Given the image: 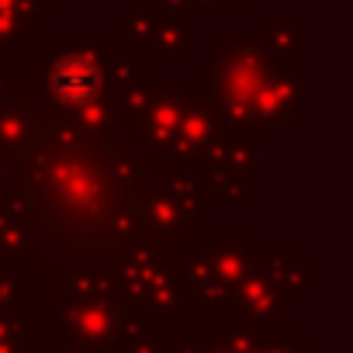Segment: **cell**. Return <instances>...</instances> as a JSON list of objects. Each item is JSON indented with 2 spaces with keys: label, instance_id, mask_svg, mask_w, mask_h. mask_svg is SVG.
Masks as SVG:
<instances>
[{
  "label": "cell",
  "instance_id": "obj_1",
  "mask_svg": "<svg viewBox=\"0 0 353 353\" xmlns=\"http://www.w3.org/2000/svg\"><path fill=\"white\" fill-rule=\"evenodd\" d=\"M52 87H56V94L66 104H87L101 90V73H97V66L90 59H66L56 70Z\"/></svg>",
  "mask_w": 353,
  "mask_h": 353
}]
</instances>
